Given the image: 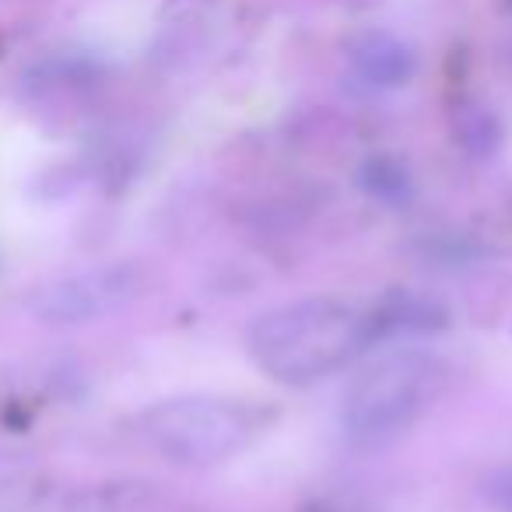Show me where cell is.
Masks as SVG:
<instances>
[{
    "mask_svg": "<svg viewBox=\"0 0 512 512\" xmlns=\"http://www.w3.org/2000/svg\"><path fill=\"white\" fill-rule=\"evenodd\" d=\"M449 127H453L456 144L474 158L495 155V148L502 144V123H498V116L474 99L456 102L453 113H449Z\"/></svg>",
    "mask_w": 512,
    "mask_h": 512,
    "instance_id": "6",
    "label": "cell"
},
{
    "mask_svg": "<svg viewBox=\"0 0 512 512\" xmlns=\"http://www.w3.org/2000/svg\"><path fill=\"white\" fill-rule=\"evenodd\" d=\"M439 383V362L421 351H397L379 358L344 397V432L365 446L407 432L435 400Z\"/></svg>",
    "mask_w": 512,
    "mask_h": 512,
    "instance_id": "3",
    "label": "cell"
},
{
    "mask_svg": "<svg viewBox=\"0 0 512 512\" xmlns=\"http://www.w3.org/2000/svg\"><path fill=\"white\" fill-rule=\"evenodd\" d=\"M141 432L158 456L183 467H211L242 453L264 432L260 407L232 397H172L144 411Z\"/></svg>",
    "mask_w": 512,
    "mask_h": 512,
    "instance_id": "2",
    "label": "cell"
},
{
    "mask_svg": "<svg viewBox=\"0 0 512 512\" xmlns=\"http://www.w3.org/2000/svg\"><path fill=\"white\" fill-rule=\"evenodd\" d=\"M358 183L379 204L400 207L411 200V169H407L404 158L397 155H372L365 158L362 172H358Z\"/></svg>",
    "mask_w": 512,
    "mask_h": 512,
    "instance_id": "7",
    "label": "cell"
},
{
    "mask_svg": "<svg viewBox=\"0 0 512 512\" xmlns=\"http://www.w3.org/2000/svg\"><path fill=\"white\" fill-rule=\"evenodd\" d=\"M344 4H351V8H369V4H376V0H344Z\"/></svg>",
    "mask_w": 512,
    "mask_h": 512,
    "instance_id": "9",
    "label": "cell"
},
{
    "mask_svg": "<svg viewBox=\"0 0 512 512\" xmlns=\"http://www.w3.org/2000/svg\"><path fill=\"white\" fill-rule=\"evenodd\" d=\"M344 50H348V60L358 78H365L376 88H400L418 71V57H414L411 46L386 29L355 32Z\"/></svg>",
    "mask_w": 512,
    "mask_h": 512,
    "instance_id": "5",
    "label": "cell"
},
{
    "mask_svg": "<svg viewBox=\"0 0 512 512\" xmlns=\"http://www.w3.org/2000/svg\"><path fill=\"white\" fill-rule=\"evenodd\" d=\"M369 316L330 295L267 309L249 323L246 348L253 362L285 386H309L348 365L369 348Z\"/></svg>",
    "mask_w": 512,
    "mask_h": 512,
    "instance_id": "1",
    "label": "cell"
},
{
    "mask_svg": "<svg viewBox=\"0 0 512 512\" xmlns=\"http://www.w3.org/2000/svg\"><path fill=\"white\" fill-rule=\"evenodd\" d=\"M134 292L137 274L130 267H99V271L74 274V278L43 288L32 299V309L46 323H92L134 299Z\"/></svg>",
    "mask_w": 512,
    "mask_h": 512,
    "instance_id": "4",
    "label": "cell"
},
{
    "mask_svg": "<svg viewBox=\"0 0 512 512\" xmlns=\"http://www.w3.org/2000/svg\"><path fill=\"white\" fill-rule=\"evenodd\" d=\"M484 498L498 512H512V467H498L484 477Z\"/></svg>",
    "mask_w": 512,
    "mask_h": 512,
    "instance_id": "8",
    "label": "cell"
}]
</instances>
